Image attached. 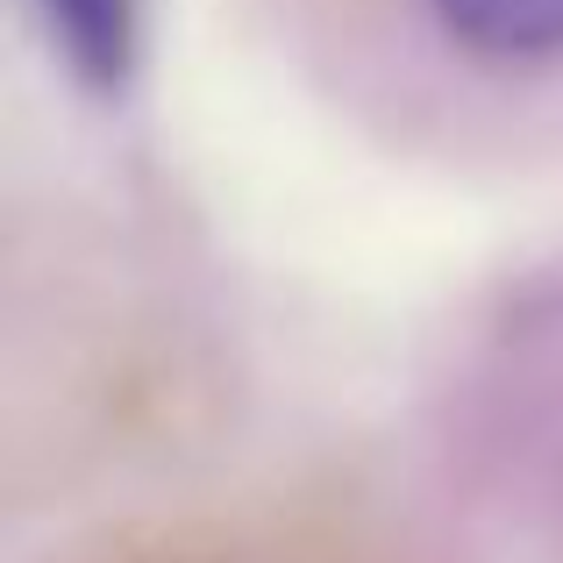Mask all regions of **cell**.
I'll list each match as a JSON object with an SVG mask.
<instances>
[{
	"mask_svg": "<svg viewBox=\"0 0 563 563\" xmlns=\"http://www.w3.org/2000/svg\"><path fill=\"white\" fill-rule=\"evenodd\" d=\"M57 57L86 93H122L143 57V0H36Z\"/></svg>",
	"mask_w": 563,
	"mask_h": 563,
	"instance_id": "1",
	"label": "cell"
},
{
	"mask_svg": "<svg viewBox=\"0 0 563 563\" xmlns=\"http://www.w3.org/2000/svg\"><path fill=\"white\" fill-rule=\"evenodd\" d=\"M435 22L456 51L485 65L563 57V0H435Z\"/></svg>",
	"mask_w": 563,
	"mask_h": 563,
	"instance_id": "2",
	"label": "cell"
}]
</instances>
